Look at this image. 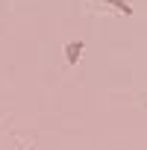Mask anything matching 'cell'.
I'll list each match as a JSON object with an SVG mask.
<instances>
[{"mask_svg":"<svg viewBox=\"0 0 147 150\" xmlns=\"http://www.w3.org/2000/svg\"><path fill=\"white\" fill-rule=\"evenodd\" d=\"M83 50H86V41H80V38L77 41H68L65 44V62L68 65H77L83 59Z\"/></svg>","mask_w":147,"mask_h":150,"instance_id":"6da1fadb","label":"cell"},{"mask_svg":"<svg viewBox=\"0 0 147 150\" xmlns=\"http://www.w3.org/2000/svg\"><path fill=\"white\" fill-rule=\"evenodd\" d=\"M103 3L115 6V9H118V12H124V15H132V6L127 3V0H103Z\"/></svg>","mask_w":147,"mask_h":150,"instance_id":"7a4b0ae2","label":"cell"},{"mask_svg":"<svg viewBox=\"0 0 147 150\" xmlns=\"http://www.w3.org/2000/svg\"><path fill=\"white\" fill-rule=\"evenodd\" d=\"M27 150H35V147H27Z\"/></svg>","mask_w":147,"mask_h":150,"instance_id":"3957f363","label":"cell"}]
</instances>
